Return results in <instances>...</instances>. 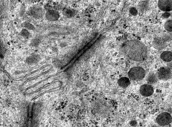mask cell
I'll return each instance as SVG.
<instances>
[{"label": "cell", "mask_w": 172, "mask_h": 127, "mask_svg": "<svg viewBox=\"0 0 172 127\" xmlns=\"http://www.w3.org/2000/svg\"><path fill=\"white\" fill-rule=\"evenodd\" d=\"M121 49L123 54L132 61H143L147 57L146 47L138 40H130L125 42L122 45Z\"/></svg>", "instance_id": "cell-1"}, {"label": "cell", "mask_w": 172, "mask_h": 127, "mask_svg": "<svg viewBox=\"0 0 172 127\" xmlns=\"http://www.w3.org/2000/svg\"><path fill=\"white\" fill-rule=\"evenodd\" d=\"M171 36L168 34H165L161 36L156 37L153 40V47L158 50H162L167 46V43L171 40Z\"/></svg>", "instance_id": "cell-2"}, {"label": "cell", "mask_w": 172, "mask_h": 127, "mask_svg": "<svg viewBox=\"0 0 172 127\" xmlns=\"http://www.w3.org/2000/svg\"><path fill=\"white\" fill-rule=\"evenodd\" d=\"M130 79L134 81H139L143 79L145 76V71L143 68L136 67L132 68L128 73Z\"/></svg>", "instance_id": "cell-3"}, {"label": "cell", "mask_w": 172, "mask_h": 127, "mask_svg": "<svg viewBox=\"0 0 172 127\" xmlns=\"http://www.w3.org/2000/svg\"><path fill=\"white\" fill-rule=\"evenodd\" d=\"M156 75L159 79L167 81L172 77V71L168 67H163L158 69Z\"/></svg>", "instance_id": "cell-4"}, {"label": "cell", "mask_w": 172, "mask_h": 127, "mask_svg": "<svg viewBox=\"0 0 172 127\" xmlns=\"http://www.w3.org/2000/svg\"><path fill=\"white\" fill-rule=\"evenodd\" d=\"M172 121V117L170 113H163L158 115L156 119V122L160 126H164L170 124Z\"/></svg>", "instance_id": "cell-5"}, {"label": "cell", "mask_w": 172, "mask_h": 127, "mask_svg": "<svg viewBox=\"0 0 172 127\" xmlns=\"http://www.w3.org/2000/svg\"><path fill=\"white\" fill-rule=\"evenodd\" d=\"M28 12V14L32 17L36 19L43 17L44 14V9L38 6H33L31 7Z\"/></svg>", "instance_id": "cell-6"}, {"label": "cell", "mask_w": 172, "mask_h": 127, "mask_svg": "<svg viewBox=\"0 0 172 127\" xmlns=\"http://www.w3.org/2000/svg\"><path fill=\"white\" fill-rule=\"evenodd\" d=\"M159 9L166 12L172 11V0H161L158 3Z\"/></svg>", "instance_id": "cell-7"}, {"label": "cell", "mask_w": 172, "mask_h": 127, "mask_svg": "<svg viewBox=\"0 0 172 127\" xmlns=\"http://www.w3.org/2000/svg\"><path fill=\"white\" fill-rule=\"evenodd\" d=\"M140 92L141 95L143 96H149L154 93V88L150 85H143L140 88Z\"/></svg>", "instance_id": "cell-8"}, {"label": "cell", "mask_w": 172, "mask_h": 127, "mask_svg": "<svg viewBox=\"0 0 172 127\" xmlns=\"http://www.w3.org/2000/svg\"><path fill=\"white\" fill-rule=\"evenodd\" d=\"M45 17L47 20L50 21H57L59 17V12L56 10H48L46 13Z\"/></svg>", "instance_id": "cell-9"}, {"label": "cell", "mask_w": 172, "mask_h": 127, "mask_svg": "<svg viewBox=\"0 0 172 127\" xmlns=\"http://www.w3.org/2000/svg\"><path fill=\"white\" fill-rule=\"evenodd\" d=\"M40 56L38 54H32L28 57L26 59V62L28 64L32 65L37 64L40 61Z\"/></svg>", "instance_id": "cell-10"}, {"label": "cell", "mask_w": 172, "mask_h": 127, "mask_svg": "<svg viewBox=\"0 0 172 127\" xmlns=\"http://www.w3.org/2000/svg\"><path fill=\"white\" fill-rule=\"evenodd\" d=\"M63 16L67 18L74 17L77 14V11L76 10L71 8H65L63 10Z\"/></svg>", "instance_id": "cell-11"}, {"label": "cell", "mask_w": 172, "mask_h": 127, "mask_svg": "<svg viewBox=\"0 0 172 127\" xmlns=\"http://www.w3.org/2000/svg\"><path fill=\"white\" fill-rule=\"evenodd\" d=\"M160 57L166 62H171L172 61V52L170 51H164L161 53Z\"/></svg>", "instance_id": "cell-12"}, {"label": "cell", "mask_w": 172, "mask_h": 127, "mask_svg": "<svg viewBox=\"0 0 172 127\" xmlns=\"http://www.w3.org/2000/svg\"><path fill=\"white\" fill-rule=\"evenodd\" d=\"M158 78L156 75L153 73H150L147 76L146 81L149 85L154 84L157 82Z\"/></svg>", "instance_id": "cell-13"}, {"label": "cell", "mask_w": 172, "mask_h": 127, "mask_svg": "<svg viewBox=\"0 0 172 127\" xmlns=\"http://www.w3.org/2000/svg\"><path fill=\"white\" fill-rule=\"evenodd\" d=\"M118 85L122 88H126L129 86L131 82L129 78L126 77L120 78L118 81Z\"/></svg>", "instance_id": "cell-14"}, {"label": "cell", "mask_w": 172, "mask_h": 127, "mask_svg": "<svg viewBox=\"0 0 172 127\" xmlns=\"http://www.w3.org/2000/svg\"><path fill=\"white\" fill-rule=\"evenodd\" d=\"M149 6L148 1H142L138 5L140 11L141 12H144L148 10Z\"/></svg>", "instance_id": "cell-15"}, {"label": "cell", "mask_w": 172, "mask_h": 127, "mask_svg": "<svg viewBox=\"0 0 172 127\" xmlns=\"http://www.w3.org/2000/svg\"><path fill=\"white\" fill-rule=\"evenodd\" d=\"M165 28L166 31L172 32V20H169L165 23Z\"/></svg>", "instance_id": "cell-16"}, {"label": "cell", "mask_w": 172, "mask_h": 127, "mask_svg": "<svg viewBox=\"0 0 172 127\" xmlns=\"http://www.w3.org/2000/svg\"><path fill=\"white\" fill-rule=\"evenodd\" d=\"M23 27L26 28V29L31 31H34L35 27L31 23L28 22H26L23 23Z\"/></svg>", "instance_id": "cell-17"}, {"label": "cell", "mask_w": 172, "mask_h": 127, "mask_svg": "<svg viewBox=\"0 0 172 127\" xmlns=\"http://www.w3.org/2000/svg\"><path fill=\"white\" fill-rule=\"evenodd\" d=\"M20 35L21 36L25 38H28L30 36V33L28 30L26 29H23L21 30L20 32Z\"/></svg>", "instance_id": "cell-18"}, {"label": "cell", "mask_w": 172, "mask_h": 127, "mask_svg": "<svg viewBox=\"0 0 172 127\" xmlns=\"http://www.w3.org/2000/svg\"><path fill=\"white\" fill-rule=\"evenodd\" d=\"M40 40L38 39V38H35V39H33L31 41V46H37L40 44Z\"/></svg>", "instance_id": "cell-19"}, {"label": "cell", "mask_w": 172, "mask_h": 127, "mask_svg": "<svg viewBox=\"0 0 172 127\" xmlns=\"http://www.w3.org/2000/svg\"><path fill=\"white\" fill-rule=\"evenodd\" d=\"M130 14L133 16H136L138 14V11L137 9L135 7H131L129 9Z\"/></svg>", "instance_id": "cell-20"}, {"label": "cell", "mask_w": 172, "mask_h": 127, "mask_svg": "<svg viewBox=\"0 0 172 127\" xmlns=\"http://www.w3.org/2000/svg\"><path fill=\"white\" fill-rule=\"evenodd\" d=\"M171 13L168 12H166L162 15V17L164 18V19H166L170 17L171 16Z\"/></svg>", "instance_id": "cell-21"}, {"label": "cell", "mask_w": 172, "mask_h": 127, "mask_svg": "<svg viewBox=\"0 0 172 127\" xmlns=\"http://www.w3.org/2000/svg\"><path fill=\"white\" fill-rule=\"evenodd\" d=\"M131 124V125H132V126H135V125H136V121H132L130 123Z\"/></svg>", "instance_id": "cell-22"}, {"label": "cell", "mask_w": 172, "mask_h": 127, "mask_svg": "<svg viewBox=\"0 0 172 127\" xmlns=\"http://www.w3.org/2000/svg\"><path fill=\"white\" fill-rule=\"evenodd\" d=\"M171 17L172 18V14H171Z\"/></svg>", "instance_id": "cell-23"}]
</instances>
